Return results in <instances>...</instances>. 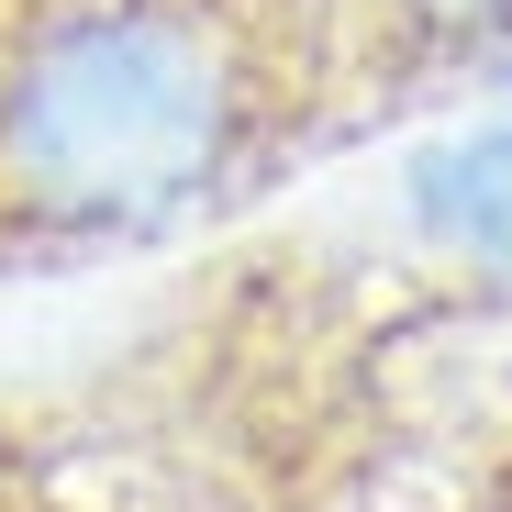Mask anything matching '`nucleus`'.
<instances>
[{"mask_svg":"<svg viewBox=\"0 0 512 512\" xmlns=\"http://www.w3.org/2000/svg\"><path fill=\"white\" fill-rule=\"evenodd\" d=\"M256 56L223 0H0V223L123 234L234 179Z\"/></svg>","mask_w":512,"mask_h":512,"instance_id":"f257e3e1","label":"nucleus"},{"mask_svg":"<svg viewBox=\"0 0 512 512\" xmlns=\"http://www.w3.org/2000/svg\"><path fill=\"white\" fill-rule=\"evenodd\" d=\"M457 223H468L479 245H501V256H512V134H501V145H479V156L457 167Z\"/></svg>","mask_w":512,"mask_h":512,"instance_id":"f03ea898","label":"nucleus"},{"mask_svg":"<svg viewBox=\"0 0 512 512\" xmlns=\"http://www.w3.org/2000/svg\"><path fill=\"white\" fill-rule=\"evenodd\" d=\"M390 12L435 34H512V0H390Z\"/></svg>","mask_w":512,"mask_h":512,"instance_id":"7ed1b4c3","label":"nucleus"}]
</instances>
